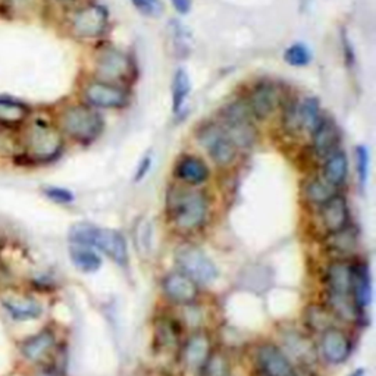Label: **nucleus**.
Returning <instances> with one entry per match:
<instances>
[{
	"instance_id": "obj_26",
	"label": "nucleus",
	"mask_w": 376,
	"mask_h": 376,
	"mask_svg": "<svg viewBox=\"0 0 376 376\" xmlns=\"http://www.w3.org/2000/svg\"><path fill=\"white\" fill-rule=\"evenodd\" d=\"M2 306L8 315L18 322L37 319L43 313V308L39 300L27 295H11L2 300Z\"/></svg>"
},
{
	"instance_id": "obj_7",
	"label": "nucleus",
	"mask_w": 376,
	"mask_h": 376,
	"mask_svg": "<svg viewBox=\"0 0 376 376\" xmlns=\"http://www.w3.org/2000/svg\"><path fill=\"white\" fill-rule=\"evenodd\" d=\"M198 144L202 146L210 159L220 168L230 166L237 159V147L230 137L225 134L222 127L216 122L203 123L195 133Z\"/></svg>"
},
{
	"instance_id": "obj_32",
	"label": "nucleus",
	"mask_w": 376,
	"mask_h": 376,
	"mask_svg": "<svg viewBox=\"0 0 376 376\" xmlns=\"http://www.w3.org/2000/svg\"><path fill=\"white\" fill-rule=\"evenodd\" d=\"M319 119H320L319 98L309 96L302 103H300V123H302V130L312 133Z\"/></svg>"
},
{
	"instance_id": "obj_38",
	"label": "nucleus",
	"mask_w": 376,
	"mask_h": 376,
	"mask_svg": "<svg viewBox=\"0 0 376 376\" xmlns=\"http://www.w3.org/2000/svg\"><path fill=\"white\" fill-rule=\"evenodd\" d=\"M133 5L146 16H161L163 12L162 0H131Z\"/></svg>"
},
{
	"instance_id": "obj_28",
	"label": "nucleus",
	"mask_w": 376,
	"mask_h": 376,
	"mask_svg": "<svg viewBox=\"0 0 376 376\" xmlns=\"http://www.w3.org/2000/svg\"><path fill=\"white\" fill-rule=\"evenodd\" d=\"M348 175V158L344 150H335L334 153L325 158L323 165V180L331 186L341 187Z\"/></svg>"
},
{
	"instance_id": "obj_37",
	"label": "nucleus",
	"mask_w": 376,
	"mask_h": 376,
	"mask_svg": "<svg viewBox=\"0 0 376 376\" xmlns=\"http://www.w3.org/2000/svg\"><path fill=\"white\" fill-rule=\"evenodd\" d=\"M43 194L56 205H71L73 203L75 195L72 191H69L65 187L58 186H46L43 187Z\"/></svg>"
},
{
	"instance_id": "obj_24",
	"label": "nucleus",
	"mask_w": 376,
	"mask_h": 376,
	"mask_svg": "<svg viewBox=\"0 0 376 376\" xmlns=\"http://www.w3.org/2000/svg\"><path fill=\"white\" fill-rule=\"evenodd\" d=\"M357 241H359V233L353 227L352 223L345 227L341 231L327 234L325 237V248L327 252L334 256V259H347L348 256H352L355 253V250L357 248Z\"/></svg>"
},
{
	"instance_id": "obj_44",
	"label": "nucleus",
	"mask_w": 376,
	"mask_h": 376,
	"mask_svg": "<svg viewBox=\"0 0 376 376\" xmlns=\"http://www.w3.org/2000/svg\"><path fill=\"white\" fill-rule=\"evenodd\" d=\"M255 376H265V375H263V373H260V372H258V370H256V375H255Z\"/></svg>"
},
{
	"instance_id": "obj_15",
	"label": "nucleus",
	"mask_w": 376,
	"mask_h": 376,
	"mask_svg": "<svg viewBox=\"0 0 376 376\" xmlns=\"http://www.w3.org/2000/svg\"><path fill=\"white\" fill-rule=\"evenodd\" d=\"M317 352L327 360V363L334 366L342 365L352 356L353 341L344 330L332 327L319 335Z\"/></svg>"
},
{
	"instance_id": "obj_35",
	"label": "nucleus",
	"mask_w": 376,
	"mask_h": 376,
	"mask_svg": "<svg viewBox=\"0 0 376 376\" xmlns=\"http://www.w3.org/2000/svg\"><path fill=\"white\" fill-rule=\"evenodd\" d=\"M283 127L290 134H297L302 130V123H300V102L297 98H291L284 106Z\"/></svg>"
},
{
	"instance_id": "obj_2",
	"label": "nucleus",
	"mask_w": 376,
	"mask_h": 376,
	"mask_svg": "<svg viewBox=\"0 0 376 376\" xmlns=\"http://www.w3.org/2000/svg\"><path fill=\"white\" fill-rule=\"evenodd\" d=\"M61 130L44 118H31L21 130V161L29 165L55 162L63 152Z\"/></svg>"
},
{
	"instance_id": "obj_22",
	"label": "nucleus",
	"mask_w": 376,
	"mask_h": 376,
	"mask_svg": "<svg viewBox=\"0 0 376 376\" xmlns=\"http://www.w3.org/2000/svg\"><path fill=\"white\" fill-rule=\"evenodd\" d=\"M175 178L181 181L184 186L195 187L206 183L210 177V169L203 159L193 155L181 158L173 169Z\"/></svg>"
},
{
	"instance_id": "obj_14",
	"label": "nucleus",
	"mask_w": 376,
	"mask_h": 376,
	"mask_svg": "<svg viewBox=\"0 0 376 376\" xmlns=\"http://www.w3.org/2000/svg\"><path fill=\"white\" fill-rule=\"evenodd\" d=\"M161 287L169 302L178 306L194 305L200 297L198 284L180 269L166 273L162 278Z\"/></svg>"
},
{
	"instance_id": "obj_36",
	"label": "nucleus",
	"mask_w": 376,
	"mask_h": 376,
	"mask_svg": "<svg viewBox=\"0 0 376 376\" xmlns=\"http://www.w3.org/2000/svg\"><path fill=\"white\" fill-rule=\"evenodd\" d=\"M356 169H357V180L360 187L365 188L369 180V169H370V155L366 146H357L356 150Z\"/></svg>"
},
{
	"instance_id": "obj_25",
	"label": "nucleus",
	"mask_w": 376,
	"mask_h": 376,
	"mask_svg": "<svg viewBox=\"0 0 376 376\" xmlns=\"http://www.w3.org/2000/svg\"><path fill=\"white\" fill-rule=\"evenodd\" d=\"M183 323L178 317L161 316L155 322V344L161 350H173L181 345Z\"/></svg>"
},
{
	"instance_id": "obj_40",
	"label": "nucleus",
	"mask_w": 376,
	"mask_h": 376,
	"mask_svg": "<svg viewBox=\"0 0 376 376\" xmlns=\"http://www.w3.org/2000/svg\"><path fill=\"white\" fill-rule=\"evenodd\" d=\"M342 49H344V56H345V61L350 63V65H353L355 63V49L352 46V43H350L347 34H342Z\"/></svg>"
},
{
	"instance_id": "obj_11",
	"label": "nucleus",
	"mask_w": 376,
	"mask_h": 376,
	"mask_svg": "<svg viewBox=\"0 0 376 376\" xmlns=\"http://www.w3.org/2000/svg\"><path fill=\"white\" fill-rule=\"evenodd\" d=\"M258 372L265 376H298L294 363L283 352L281 347L273 342H262L253 353Z\"/></svg>"
},
{
	"instance_id": "obj_31",
	"label": "nucleus",
	"mask_w": 376,
	"mask_h": 376,
	"mask_svg": "<svg viewBox=\"0 0 376 376\" xmlns=\"http://www.w3.org/2000/svg\"><path fill=\"white\" fill-rule=\"evenodd\" d=\"M338 191L334 186L325 181L323 178H310L306 181L303 187V194L308 203H312L315 206H320L325 202L335 195Z\"/></svg>"
},
{
	"instance_id": "obj_16",
	"label": "nucleus",
	"mask_w": 376,
	"mask_h": 376,
	"mask_svg": "<svg viewBox=\"0 0 376 376\" xmlns=\"http://www.w3.org/2000/svg\"><path fill=\"white\" fill-rule=\"evenodd\" d=\"M281 100V90L277 84L272 81H262L250 91L247 106L253 118L265 121L280 108Z\"/></svg>"
},
{
	"instance_id": "obj_12",
	"label": "nucleus",
	"mask_w": 376,
	"mask_h": 376,
	"mask_svg": "<svg viewBox=\"0 0 376 376\" xmlns=\"http://www.w3.org/2000/svg\"><path fill=\"white\" fill-rule=\"evenodd\" d=\"M96 72L102 81L122 83L131 77V58L116 47H106L98 54L96 61Z\"/></svg>"
},
{
	"instance_id": "obj_23",
	"label": "nucleus",
	"mask_w": 376,
	"mask_h": 376,
	"mask_svg": "<svg viewBox=\"0 0 376 376\" xmlns=\"http://www.w3.org/2000/svg\"><path fill=\"white\" fill-rule=\"evenodd\" d=\"M350 294H352V300L357 312L363 315L372 303V278L366 263H353Z\"/></svg>"
},
{
	"instance_id": "obj_45",
	"label": "nucleus",
	"mask_w": 376,
	"mask_h": 376,
	"mask_svg": "<svg viewBox=\"0 0 376 376\" xmlns=\"http://www.w3.org/2000/svg\"><path fill=\"white\" fill-rule=\"evenodd\" d=\"M59 2H73V0H59Z\"/></svg>"
},
{
	"instance_id": "obj_19",
	"label": "nucleus",
	"mask_w": 376,
	"mask_h": 376,
	"mask_svg": "<svg viewBox=\"0 0 376 376\" xmlns=\"http://www.w3.org/2000/svg\"><path fill=\"white\" fill-rule=\"evenodd\" d=\"M56 344V332L52 328H44L40 332L25 338L19 345V352L25 360L40 363L55 352Z\"/></svg>"
},
{
	"instance_id": "obj_1",
	"label": "nucleus",
	"mask_w": 376,
	"mask_h": 376,
	"mask_svg": "<svg viewBox=\"0 0 376 376\" xmlns=\"http://www.w3.org/2000/svg\"><path fill=\"white\" fill-rule=\"evenodd\" d=\"M210 200L205 190L190 186H172L166 193V213L178 233L190 234L205 227Z\"/></svg>"
},
{
	"instance_id": "obj_10",
	"label": "nucleus",
	"mask_w": 376,
	"mask_h": 376,
	"mask_svg": "<svg viewBox=\"0 0 376 376\" xmlns=\"http://www.w3.org/2000/svg\"><path fill=\"white\" fill-rule=\"evenodd\" d=\"M180 363L188 372L198 373L210 359L213 350L212 335L205 330L194 331L180 345Z\"/></svg>"
},
{
	"instance_id": "obj_21",
	"label": "nucleus",
	"mask_w": 376,
	"mask_h": 376,
	"mask_svg": "<svg viewBox=\"0 0 376 376\" xmlns=\"http://www.w3.org/2000/svg\"><path fill=\"white\" fill-rule=\"evenodd\" d=\"M340 144V131L335 122L330 118H320L312 130V146L317 158H327Z\"/></svg>"
},
{
	"instance_id": "obj_17",
	"label": "nucleus",
	"mask_w": 376,
	"mask_h": 376,
	"mask_svg": "<svg viewBox=\"0 0 376 376\" xmlns=\"http://www.w3.org/2000/svg\"><path fill=\"white\" fill-rule=\"evenodd\" d=\"M352 272L353 263L347 259H334L325 268L323 285L325 294L332 297H352Z\"/></svg>"
},
{
	"instance_id": "obj_20",
	"label": "nucleus",
	"mask_w": 376,
	"mask_h": 376,
	"mask_svg": "<svg viewBox=\"0 0 376 376\" xmlns=\"http://www.w3.org/2000/svg\"><path fill=\"white\" fill-rule=\"evenodd\" d=\"M31 116L30 105L12 97H0V130L21 131Z\"/></svg>"
},
{
	"instance_id": "obj_30",
	"label": "nucleus",
	"mask_w": 376,
	"mask_h": 376,
	"mask_svg": "<svg viewBox=\"0 0 376 376\" xmlns=\"http://www.w3.org/2000/svg\"><path fill=\"white\" fill-rule=\"evenodd\" d=\"M191 91L190 75L184 68H178L173 73L172 80V111L173 113H180L187 102Z\"/></svg>"
},
{
	"instance_id": "obj_5",
	"label": "nucleus",
	"mask_w": 376,
	"mask_h": 376,
	"mask_svg": "<svg viewBox=\"0 0 376 376\" xmlns=\"http://www.w3.org/2000/svg\"><path fill=\"white\" fill-rule=\"evenodd\" d=\"M220 127L230 137L233 144L238 148H250L258 141V131L247 102L235 100L223 106L219 112Z\"/></svg>"
},
{
	"instance_id": "obj_29",
	"label": "nucleus",
	"mask_w": 376,
	"mask_h": 376,
	"mask_svg": "<svg viewBox=\"0 0 376 376\" xmlns=\"http://www.w3.org/2000/svg\"><path fill=\"white\" fill-rule=\"evenodd\" d=\"M69 259L72 265L84 273H94L102 268V258H100L97 250L88 245H75L69 247Z\"/></svg>"
},
{
	"instance_id": "obj_34",
	"label": "nucleus",
	"mask_w": 376,
	"mask_h": 376,
	"mask_svg": "<svg viewBox=\"0 0 376 376\" xmlns=\"http://www.w3.org/2000/svg\"><path fill=\"white\" fill-rule=\"evenodd\" d=\"M197 375L198 376H230L231 375L230 360L225 355L213 352L208 363Z\"/></svg>"
},
{
	"instance_id": "obj_41",
	"label": "nucleus",
	"mask_w": 376,
	"mask_h": 376,
	"mask_svg": "<svg viewBox=\"0 0 376 376\" xmlns=\"http://www.w3.org/2000/svg\"><path fill=\"white\" fill-rule=\"evenodd\" d=\"M173 9L181 15H187L191 11L193 0H171Z\"/></svg>"
},
{
	"instance_id": "obj_6",
	"label": "nucleus",
	"mask_w": 376,
	"mask_h": 376,
	"mask_svg": "<svg viewBox=\"0 0 376 376\" xmlns=\"http://www.w3.org/2000/svg\"><path fill=\"white\" fill-rule=\"evenodd\" d=\"M175 263H177L181 272L188 275L198 285L213 283L219 275V270L213 260L202 248L193 244L181 245L175 252Z\"/></svg>"
},
{
	"instance_id": "obj_27",
	"label": "nucleus",
	"mask_w": 376,
	"mask_h": 376,
	"mask_svg": "<svg viewBox=\"0 0 376 376\" xmlns=\"http://www.w3.org/2000/svg\"><path fill=\"white\" fill-rule=\"evenodd\" d=\"M337 320L338 319L332 315V312L327 308V305L313 303L303 310L305 330L310 334L320 335L322 332L328 331L330 328L337 327Z\"/></svg>"
},
{
	"instance_id": "obj_3",
	"label": "nucleus",
	"mask_w": 376,
	"mask_h": 376,
	"mask_svg": "<svg viewBox=\"0 0 376 376\" xmlns=\"http://www.w3.org/2000/svg\"><path fill=\"white\" fill-rule=\"evenodd\" d=\"M71 244L88 245L108 256L113 263L127 269L130 263L128 243L121 231L100 228L88 222H80L71 227L68 233Z\"/></svg>"
},
{
	"instance_id": "obj_8",
	"label": "nucleus",
	"mask_w": 376,
	"mask_h": 376,
	"mask_svg": "<svg viewBox=\"0 0 376 376\" xmlns=\"http://www.w3.org/2000/svg\"><path fill=\"white\" fill-rule=\"evenodd\" d=\"M109 24L108 9L91 4L75 11L69 19L71 34L81 40H91L103 36Z\"/></svg>"
},
{
	"instance_id": "obj_13",
	"label": "nucleus",
	"mask_w": 376,
	"mask_h": 376,
	"mask_svg": "<svg viewBox=\"0 0 376 376\" xmlns=\"http://www.w3.org/2000/svg\"><path fill=\"white\" fill-rule=\"evenodd\" d=\"M86 105L97 109H119L128 105V93L121 86L102 80L90 81L83 88Z\"/></svg>"
},
{
	"instance_id": "obj_43",
	"label": "nucleus",
	"mask_w": 376,
	"mask_h": 376,
	"mask_svg": "<svg viewBox=\"0 0 376 376\" xmlns=\"http://www.w3.org/2000/svg\"><path fill=\"white\" fill-rule=\"evenodd\" d=\"M365 375V372L362 370V369H359V370H356V372H353L352 375H350V376H363Z\"/></svg>"
},
{
	"instance_id": "obj_39",
	"label": "nucleus",
	"mask_w": 376,
	"mask_h": 376,
	"mask_svg": "<svg viewBox=\"0 0 376 376\" xmlns=\"http://www.w3.org/2000/svg\"><path fill=\"white\" fill-rule=\"evenodd\" d=\"M152 162H153V159H152V156H150V155H146L140 161V163L137 166V171H136V183L141 181L146 177V175L148 173L150 168H152Z\"/></svg>"
},
{
	"instance_id": "obj_42",
	"label": "nucleus",
	"mask_w": 376,
	"mask_h": 376,
	"mask_svg": "<svg viewBox=\"0 0 376 376\" xmlns=\"http://www.w3.org/2000/svg\"><path fill=\"white\" fill-rule=\"evenodd\" d=\"M33 376H58V372L54 367H40L33 373Z\"/></svg>"
},
{
	"instance_id": "obj_33",
	"label": "nucleus",
	"mask_w": 376,
	"mask_h": 376,
	"mask_svg": "<svg viewBox=\"0 0 376 376\" xmlns=\"http://www.w3.org/2000/svg\"><path fill=\"white\" fill-rule=\"evenodd\" d=\"M312 52L305 43H294L285 49L284 61L295 68L308 66L312 62Z\"/></svg>"
},
{
	"instance_id": "obj_18",
	"label": "nucleus",
	"mask_w": 376,
	"mask_h": 376,
	"mask_svg": "<svg viewBox=\"0 0 376 376\" xmlns=\"http://www.w3.org/2000/svg\"><path fill=\"white\" fill-rule=\"evenodd\" d=\"M319 222L325 235L344 230L350 225V209L344 195L335 194L319 206Z\"/></svg>"
},
{
	"instance_id": "obj_4",
	"label": "nucleus",
	"mask_w": 376,
	"mask_h": 376,
	"mask_svg": "<svg viewBox=\"0 0 376 376\" xmlns=\"http://www.w3.org/2000/svg\"><path fill=\"white\" fill-rule=\"evenodd\" d=\"M103 127L102 115L88 105L66 106L58 119L61 133L78 143H93L102 134Z\"/></svg>"
},
{
	"instance_id": "obj_9",
	"label": "nucleus",
	"mask_w": 376,
	"mask_h": 376,
	"mask_svg": "<svg viewBox=\"0 0 376 376\" xmlns=\"http://www.w3.org/2000/svg\"><path fill=\"white\" fill-rule=\"evenodd\" d=\"M281 350L288 356L293 363H298L306 369L316 366L319 360L317 345L309 337V332L298 330L295 327L281 330L280 334Z\"/></svg>"
}]
</instances>
